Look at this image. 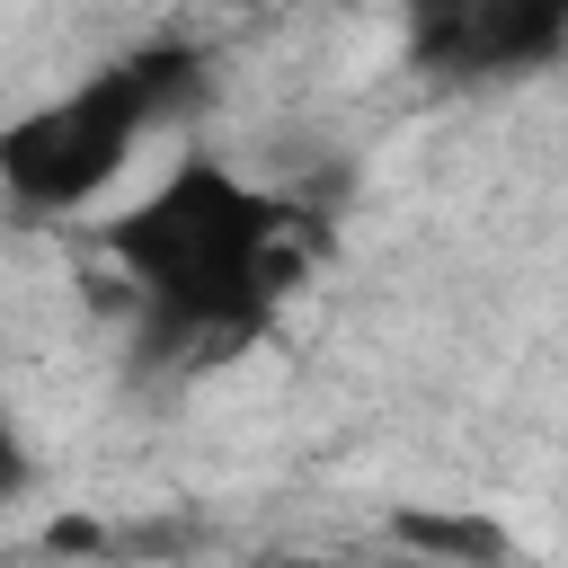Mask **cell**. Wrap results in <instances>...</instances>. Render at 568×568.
I'll return each instance as SVG.
<instances>
[{
  "mask_svg": "<svg viewBox=\"0 0 568 568\" xmlns=\"http://www.w3.org/2000/svg\"><path fill=\"white\" fill-rule=\"evenodd\" d=\"M115 284L133 293V320L169 355H231L266 337L284 293L302 284V204L240 178L213 151H186L169 178H151L124 213L98 231Z\"/></svg>",
  "mask_w": 568,
  "mask_h": 568,
  "instance_id": "cell-1",
  "label": "cell"
},
{
  "mask_svg": "<svg viewBox=\"0 0 568 568\" xmlns=\"http://www.w3.org/2000/svg\"><path fill=\"white\" fill-rule=\"evenodd\" d=\"M204 80L213 71L195 44L106 53L98 71L44 89L36 106H18L0 124V195L36 222H71V213L106 204L133 178V160L204 106Z\"/></svg>",
  "mask_w": 568,
  "mask_h": 568,
  "instance_id": "cell-2",
  "label": "cell"
},
{
  "mask_svg": "<svg viewBox=\"0 0 568 568\" xmlns=\"http://www.w3.org/2000/svg\"><path fill=\"white\" fill-rule=\"evenodd\" d=\"M408 36H417V62L462 80L550 71L568 44V0H408Z\"/></svg>",
  "mask_w": 568,
  "mask_h": 568,
  "instance_id": "cell-3",
  "label": "cell"
},
{
  "mask_svg": "<svg viewBox=\"0 0 568 568\" xmlns=\"http://www.w3.org/2000/svg\"><path fill=\"white\" fill-rule=\"evenodd\" d=\"M36 497V444L18 435V417H0V524Z\"/></svg>",
  "mask_w": 568,
  "mask_h": 568,
  "instance_id": "cell-4",
  "label": "cell"
},
{
  "mask_svg": "<svg viewBox=\"0 0 568 568\" xmlns=\"http://www.w3.org/2000/svg\"><path fill=\"white\" fill-rule=\"evenodd\" d=\"M257 568H355V559H328V550H266Z\"/></svg>",
  "mask_w": 568,
  "mask_h": 568,
  "instance_id": "cell-5",
  "label": "cell"
}]
</instances>
